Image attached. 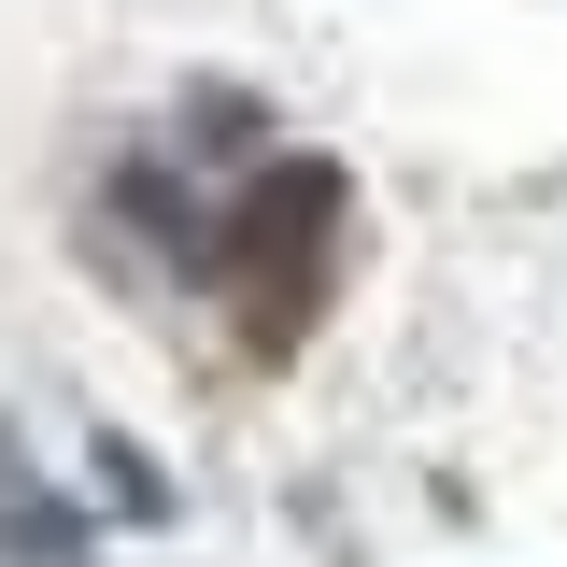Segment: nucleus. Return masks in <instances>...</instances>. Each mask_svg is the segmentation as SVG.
I'll list each match as a JSON object with an SVG mask.
<instances>
[{"label": "nucleus", "mask_w": 567, "mask_h": 567, "mask_svg": "<svg viewBox=\"0 0 567 567\" xmlns=\"http://www.w3.org/2000/svg\"><path fill=\"white\" fill-rule=\"evenodd\" d=\"M354 213L341 156H256L241 199L213 213V284L256 298V354H298L312 298H327V227Z\"/></svg>", "instance_id": "nucleus-1"}, {"label": "nucleus", "mask_w": 567, "mask_h": 567, "mask_svg": "<svg viewBox=\"0 0 567 567\" xmlns=\"http://www.w3.org/2000/svg\"><path fill=\"white\" fill-rule=\"evenodd\" d=\"M100 554V511L71 483H43L29 468V425L0 412V567H85Z\"/></svg>", "instance_id": "nucleus-2"}, {"label": "nucleus", "mask_w": 567, "mask_h": 567, "mask_svg": "<svg viewBox=\"0 0 567 567\" xmlns=\"http://www.w3.org/2000/svg\"><path fill=\"white\" fill-rule=\"evenodd\" d=\"M85 496H100V525H128V539H171V525H185V483H171V454H156L142 425H85Z\"/></svg>", "instance_id": "nucleus-3"}, {"label": "nucleus", "mask_w": 567, "mask_h": 567, "mask_svg": "<svg viewBox=\"0 0 567 567\" xmlns=\"http://www.w3.org/2000/svg\"><path fill=\"white\" fill-rule=\"evenodd\" d=\"M185 128L199 142H256V100H241V85H185Z\"/></svg>", "instance_id": "nucleus-4"}]
</instances>
